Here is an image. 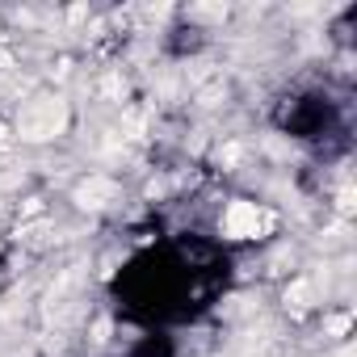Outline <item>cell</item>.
Instances as JSON below:
<instances>
[{
  "instance_id": "cell-1",
  "label": "cell",
  "mask_w": 357,
  "mask_h": 357,
  "mask_svg": "<svg viewBox=\"0 0 357 357\" xmlns=\"http://www.w3.org/2000/svg\"><path fill=\"white\" fill-rule=\"evenodd\" d=\"M63 101L59 97H34L26 101L22 118H17V135L22 139H55L63 130Z\"/></svg>"
},
{
  "instance_id": "cell-2",
  "label": "cell",
  "mask_w": 357,
  "mask_h": 357,
  "mask_svg": "<svg viewBox=\"0 0 357 357\" xmlns=\"http://www.w3.org/2000/svg\"><path fill=\"white\" fill-rule=\"evenodd\" d=\"M269 223H273V219H269L257 202H244V198L227 202V211H223V219H219V227H223L227 240H257Z\"/></svg>"
},
{
  "instance_id": "cell-3",
  "label": "cell",
  "mask_w": 357,
  "mask_h": 357,
  "mask_svg": "<svg viewBox=\"0 0 357 357\" xmlns=\"http://www.w3.org/2000/svg\"><path fill=\"white\" fill-rule=\"evenodd\" d=\"M114 198H118V185L105 181V176H89V181L76 190V202H80V206H93V211H97V206H109Z\"/></svg>"
}]
</instances>
